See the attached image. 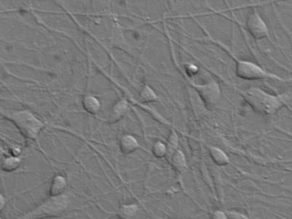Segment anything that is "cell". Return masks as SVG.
I'll list each match as a JSON object with an SVG mask.
<instances>
[{
    "label": "cell",
    "instance_id": "cell-1",
    "mask_svg": "<svg viewBox=\"0 0 292 219\" xmlns=\"http://www.w3.org/2000/svg\"><path fill=\"white\" fill-rule=\"evenodd\" d=\"M240 93L252 110L258 114L266 116L273 115L283 105V101L281 97L270 95L255 87L241 90Z\"/></svg>",
    "mask_w": 292,
    "mask_h": 219
},
{
    "label": "cell",
    "instance_id": "cell-2",
    "mask_svg": "<svg viewBox=\"0 0 292 219\" xmlns=\"http://www.w3.org/2000/svg\"><path fill=\"white\" fill-rule=\"evenodd\" d=\"M69 196L67 194L49 196L35 208L15 219H46L60 216L68 208Z\"/></svg>",
    "mask_w": 292,
    "mask_h": 219
},
{
    "label": "cell",
    "instance_id": "cell-3",
    "mask_svg": "<svg viewBox=\"0 0 292 219\" xmlns=\"http://www.w3.org/2000/svg\"><path fill=\"white\" fill-rule=\"evenodd\" d=\"M10 119L15 123L22 134L31 140H36L44 124L32 113L28 111H13Z\"/></svg>",
    "mask_w": 292,
    "mask_h": 219
},
{
    "label": "cell",
    "instance_id": "cell-4",
    "mask_svg": "<svg viewBox=\"0 0 292 219\" xmlns=\"http://www.w3.org/2000/svg\"><path fill=\"white\" fill-rule=\"evenodd\" d=\"M234 59L236 64V76L241 79L246 80V81H262V80L267 79L283 81L282 78L272 73L267 72L265 69L253 62L239 60L234 57Z\"/></svg>",
    "mask_w": 292,
    "mask_h": 219
},
{
    "label": "cell",
    "instance_id": "cell-5",
    "mask_svg": "<svg viewBox=\"0 0 292 219\" xmlns=\"http://www.w3.org/2000/svg\"><path fill=\"white\" fill-rule=\"evenodd\" d=\"M192 86L208 108L214 107L220 100L221 88L218 83L215 81H210L204 84L193 83Z\"/></svg>",
    "mask_w": 292,
    "mask_h": 219
},
{
    "label": "cell",
    "instance_id": "cell-6",
    "mask_svg": "<svg viewBox=\"0 0 292 219\" xmlns=\"http://www.w3.org/2000/svg\"><path fill=\"white\" fill-rule=\"evenodd\" d=\"M246 25L249 34L257 41L270 39L268 27L257 10L248 15Z\"/></svg>",
    "mask_w": 292,
    "mask_h": 219
},
{
    "label": "cell",
    "instance_id": "cell-7",
    "mask_svg": "<svg viewBox=\"0 0 292 219\" xmlns=\"http://www.w3.org/2000/svg\"><path fill=\"white\" fill-rule=\"evenodd\" d=\"M140 145L136 138L132 135H123L120 139L119 148L122 154L125 155L133 154L137 149H140Z\"/></svg>",
    "mask_w": 292,
    "mask_h": 219
},
{
    "label": "cell",
    "instance_id": "cell-8",
    "mask_svg": "<svg viewBox=\"0 0 292 219\" xmlns=\"http://www.w3.org/2000/svg\"><path fill=\"white\" fill-rule=\"evenodd\" d=\"M67 187V179L64 175H56L50 182L49 194L50 196H61L64 194Z\"/></svg>",
    "mask_w": 292,
    "mask_h": 219
},
{
    "label": "cell",
    "instance_id": "cell-9",
    "mask_svg": "<svg viewBox=\"0 0 292 219\" xmlns=\"http://www.w3.org/2000/svg\"><path fill=\"white\" fill-rule=\"evenodd\" d=\"M208 152L210 159L217 166H227L230 163V160L227 154L216 146H210Z\"/></svg>",
    "mask_w": 292,
    "mask_h": 219
},
{
    "label": "cell",
    "instance_id": "cell-10",
    "mask_svg": "<svg viewBox=\"0 0 292 219\" xmlns=\"http://www.w3.org/2000/svg\"><path fill=\"white\" fill-rule=\"evenodd\" d=\"M169 163L174 170L178 173H184L187 168V161L186 156L184 153L179 149L172 156Z\"/></svg>",
    "mask_w": 292,
    "mask_h": 219
},
{
    "label": "cell",
    "instance_id": "cell-11",
    "mask_svg": "<svg viewBox=\"0 0 292 219\" xmlns=\"http://www.w3.org/2000/svg\"><path fill=\"white\" fill-rule=\"evenodd\" d=\"M139 211V207L135 203L123 204L117 210V215L120 219H135Z\"/></svg>",
    "mask_w": 292,
    "mask_h": 219
},
{
    "label": "cell",
    "instance_id": "cell-12",
    "mask_svg": "<svg viewBox=\"0 0 292 219\" xmlns=\"http://www.w3.org/2000/svg\"><path fill=\"white\" fill-rule=\"evenodd\" d=\"M166 145L167 156L165 158H166L168 162H169L172 156L178 150L179 139L178 135H177L176 132H175V130H172V131L170 132Z\"/></svg>",
    "mask_w": 292,
    "mask_h": 219
},
{
    "label": "cell",
    "instance_id": "cell-13",
    "mask_svg": "<svg viewBox=\"0 0 292 219\" xmlns=\"http://www.w3.org/2000/svg\"><path fill=\"white\" fill-rule=\"evenodd\" d=\"M82 104L83 108L91 114H97L101 107L100 101L92 95H86L83 97Z\"/></svg>",
    "mask_w": 292,
    "mask_h": 219
},
{
    "label": "cell",
    "instance_id": "cell-14",
    "mask_svg": "<svg viewBox=\"0 0 292 219\" xmlns=\"http://www.w3.org/2000/svg\"><path fill=\"white\" fill-rule=\"evenodd\" d=\"M22 162V159L19 156H8L2 161L1 168L3 171L10 173L18 169Z\"/></svg>",
    "mask_w": 292,
    "mask_h": 219
},
{
    "label": "cell",
    "instance_id": "cell-15",
    "mask_svg": "<svg viewBox=\"0 0 292 219\" xmlns=\"http://www.w3.org/2000/svg\"><path fill=\"white\" fill-rule=\"evenodd\" d=\"M128 102L126 100H121L116 102L111 110V119L114 121H117L121 119L123 115L126 114Z\"/></svg>",
    "mask_w": 292,
    "mask_h": 219
},
{
    "label": "cell",
    "instance_id": "cell-16",
    "mask_svg": "<svg viewBox=\"0 0 292 219\" xmlns=\"http://www.w3.org/2000/svg\"><path fill=\"white\" fill-rule=\"evenodd\" d=\"M140 99L141 102L149 103V102H156L158 100V96L151 87L149 85H145L140 92Z\"/></svg>",
    "mask_w": 292,
    "mask_h": 219
},
{
    "label": "cell",
    "instance_id": "cell-17",
    "mask_svg": "<svg viewBox=\"0 0 292 219\" xmlns=\"http://www.w3.org/2000/svg\"><path fill=\"white\" fill-rule=\"evenodd\" d=\"M152 154L157 159H162L167 156L166 143L157 140L153 144Z\"/></svg>",
    "mask_w": 292,
    "mask_h": 219
},
{
    "label": "cell",
    "instance_id": "cell-18",
    "mask_svg": "<svg viewBox=\"0 0 292 219\" xmlns=\"http://www.w3.org/2000/svg\"><path fill=\"white\" fill-rule=\"evenodd\" d=\"M225 212L227 213L228 219H250L244 213L236 211V210H227Z\"/></svg>",
    "mask_w": 292,
    "mask_h": 219
},
{
    "label": "cell",
    "instance_id": "cell-19",
    "mask_svg": "<svg viewBox=\"0 0 292 219\" xmlns=\"http://www.w3.org/2000/svg\"><path fill=\"white\" fill-rule=\"evenodd\" d=\"M210 219H228L227 213L222 210H215L210 215Z\"/></svg>",
    "mask_w": 292,
    "mask_h": 219
},
{
    "label": "cell",
    "instance_id": "cell-20",
    "mask_svg": "<svg viewBox=\"0 0 292 219\" xmlns=\"http://www.w3.org/2000/svg\"><path fill=\"white\" fill-rule=\"evenodd\" d=\"M7 204V199L3 194L0 195V210L3 211Z\"/></svg>",
    "mask_w": 292,
    "mask_h": 219
},
{
    "label": "cell",
    "instance_id": "cell-21",
    "mask_svg": "<svg viewBox=\"0 0 292 219\" xmlns=\"http://www.w3.org/2000/svg\"><path fill=\"white\" fill-rule=\"evenodd\" d=\"M291 219H292V218H291Z\"/></svg>",
    "mask_w": 292,
    "mask_h": 219
}]
</instances>
